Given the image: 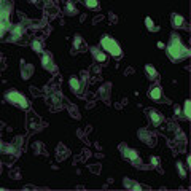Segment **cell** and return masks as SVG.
Masks as SVG:
<instances>
[{"label": "cell", "instance_id": "1", "mask_svg": "<svg viewBox=\"0 0 191 191\" xmlns=\"http://www.w3.org/2000/svg\"><path fill=\"white\" fill-rule=\"evenodd\" d=\"M167 53H169V56L172 57V59H180V57H183V56L188 54V50L180 43V40L177 37H172V40H170V43L167 46Z\"/></svg>", "mask_w": 191, "mask_h": 191}, {"label": "cell", "instance_id": "2", "mask_svg": "<svg viewBox=\"0 0 191 191\" xmlns=\"http://www.w3.org/2000/svg\"><path fill=\"white\" fill-rule=\"evenodd\" d=\"M102 48L105 51H108L112 56H115V57H120L121 56V48H120V45L113 40V38H110V37H105V38H102Z\"/></svg>", "mask_w": 191, "mask_h": 191}, {"label": "cell", "instance_id": "3", "mask_svg": "<svg viewBox=\"0 0 191 191\" xmlns=\"http://www.w3.org/2000/svg\"><path fill=\"white\" fill-rule=\"evenodd\" d=\"M6 97H8V100H11L13 104L19 105V107H22V108H27V107H29V102H27V99L24 97V96H21L19 92H16V91H13V92H8V94H6Z\"/></svg>", "mask_w": 191, "mask_h": 191}, {"label": "cell", "instance_id": "4", "mask_svg": "<svg viewBox=\"0 0 191 191\" xmlns=\"http://www.w3.org/2000/svg\"><path fill=\"white\" fill-rule=\"evenodd\" d=\"M148 115H150V120H151V123L155 124V126H159V124H161V121H162L161 115H159L158 112H155V110H150V112H148Z\"/></svg>", "mask_w": 191, "mask_h": 191}, {"label": "cell", "instance_id": "5", "mask_svg": "<svg viewBox=\"0 0 191 191\" xmlns=\"http://www.w3.org/2000/svg\"><path fill=\"white\" fill-rule=\"evenodd\" d=\"M161 89L159 88H151V91H150V97L151 99H155V100H159L161 99Z\"/></svg>", "mask_w": 191, "mask_h": 191}, {"label": "cell", "instance_id": "6", "mask_svg": "<svg viewBox=\"0 0 191 191\" xmlns=\"http://www.w3.org/2000/svg\"><path fill=\"white\" fill-rule=\"evenodd\" d=\"M172 22H174V27H181L183 26V18L178 14H174L172 16Z\"/></svg>", "mask_w": 191, "mask_h": 191}, {"label": "cell", "instance_id": "7", "mask_svg": "<svg viewBox=\"0 0 191 191\" xmlns=\"http://www.w3.org/2000/svg\"><path fill=\"white\" fill-rule=\"evenodd\" d=\"M124 156H126V158H129V159H132V161H137V153L136 151H134V150H124Z\"/></svg>", "mask_w": 191, "mask_h": 191}, {"label": "cell", "instance_id": "8", "mask_svg": "<svg viewBox=\"0 0 191 191\" xmlns=\"http://www.w3.org/2000/svg\"><path fill=\"white\" fill-rule=\"evenodd\" d=\"M70 86H72V89L73 91H80V81L76 80V78H70Z\"/></svg>", "mask_w": 191, "mask_h": 191}, {"label": "cell", "instance_id": "9", "mask_svg": "<svg viewBox=\"0 0 191 191\" xmlns=\"http://www.w3.org/2000/svg\"><path fill=\"white\" fill-rule=\"evenodd\" d=\"M86 5H88L89 8H97L99 2H97V0H86Z\"/></svg>", "mask_w": 191, "mask_h": 191}, {"label": "cell", "instance_id": "10", "mask_svg": "<svg viewBox=\"0 0 191 191\" xmlns=\"http://www.w3.org/2000/svg\"><path fill=\"white\" fill-rule=\"evenodd\" d=\"M145 22H147V27L150 29V30H156V27L153 26V21H151L150 18H147V19H145Z\"/></svg>", "mask_w": 191, "mask_h": 191}, {"label": "cell", "instance_id": "11", "mask_svg": "<svg viewBox=\"0 0 191 191\" xmlns=\"http://www.w3.org/2000/svg\"><path fill=\"white\" fill-rule=\"evenodd\" d=\"M96 59H97L99 62H104L105 61V54L104 53H96Z\"/></svg>", "mask_w": 191, "mask_h": 191}, {"label": "cell", "instance_id": "12", "mask_svg": "<svg viewBox=\"0 0 191 191\" xmlns=\"http://www.w3.org/2000/svg\"><path fill=\"white\" fill-rule=\"evenodd\" d=\"M145 70H147V72H148V73H150L151 76H155V75H156V70L153 69L151 65H147V67H145Z\"/></svg>", "mask_w": 191, "mask_h": 191}, {"label": "cell", "instance_id": "13", "mask_svg": "<svg viewBox=\"0 0 191 191\" xmlns=\"http://www.w3.org/2000/svg\"><path fill=\"white\" fill-rule=\"evenodd\" d=\"M32 46H34V50H35L37 53H40V51H42V45L38 43V42H34V43H32Z\"/></svg>", "mask_w": 191, "mask_h": 191}, {"label": "cell", "instance_id": "14", "mask_svg": "<svg viewBox=\"0 0 191 191\" xmlns=\"http://www.w3.org/2000/svg\"><path fill=\"white\" fill-rule=\"evenodd\" d=\"M185 116H189V100L185 102Z\"/></svg>", "mask_w": 191, "mask_h": 191}, {"label": "cell", "instance_id": "15", "mask_svg": "<svg viewBox=\"0 0 191 191\" xmlns=\"http://www.w3.org/2000/svg\"><path fill=\"white\" fill-rule=\"evenodd\" d=\"M3 30H5V21L0 19V34H3Z\"/></svg>", "mask_w": 191, "mask_h": 191}, {"label": "cell", "instance_id": "16", "mask_svg": "<svg viewBox=\"0 0 191 191\" xmlns=\"http://www.w3.org/2000/svg\"><path fill=\"white\" fill-rule=\"evenodd\" d=\"M21 35V27H16L14 29V37H19Z\"/></svg>", "mask_w": 191, "mask_h": 191}, {"label": "cell", "instance_id": "17", "mask_svg": "<svg viewBox=\"0 0 191 191\" xmlns=\"http://www.w3.org/2000/svg\"><path fill=\"white\" fill-rule=\"evenodd\" d=\"M43 64L48 67V64H50V57H48V56H43Z\"/></svg>", "mask_w": 191, "mask_h": 191}, {"label": "cell", "instance_id": "18", "mask_svg": "<svg viewBox=\"0 0 191 191\" xmlns=\"http://www.w3.org/2000/svg\"><path fill=\"white\" fill-rule=\"evenodd\" d=\"M80 43H81V42H80V37H76V40H75V45H76V46H80Z\"/></svg>", "mask_w": 191, "mask_h": 191}, {"label": "cell", "instance_id": "19", "mask_svg": "<svg viewBox=\"0 0 191 191\" xmlns=\"http://www.w3.org/2000/svg\"><path fill=\"white\" fill-rule=\"evenodd\" d=\"M151 162L153 164H158V158H151Z\"/></svg>", "mask_w": 191, "mask_h": 191}, {"label": "cell", "instance_id": "20", "mask_svg": "<svg viewBox=\"0 0 191 191\" xmlns=\"http://www.w3.org/2000/svg\"><path fill=\"white\" fill-rule=\"evenodd\" d=\"M0 5H2V0H0Z\"/></svg>", "mask_w": 191, "mask_h": 191}]
</instances>
